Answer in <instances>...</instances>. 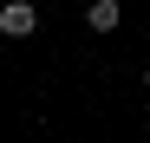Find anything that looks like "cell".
Instances as JSON below:
<instances>
[{
	"instance_id": "cell-1",
	"label": "cell",
	"mask_w": 150,
	"mask_h": 143,
	"mask_svg": "<svg viewBox=\"0 0 150 143\" xmlns=\"http://www.w3.org/2000/svg\"><path fill=\"white\" fill-rule=\"evenodd\" d=\"M0 33L7 39H33L39 33V7L33 0H7V7H0Z\"/></svg>"
},
{
	"instance_id": "cell-2",
	"label": "cell",
	"mask_w": 150,
	"mask_h": 143,
	"mask_svg": "<svg viewBox=\"0 0 150 143\" xmlns=\"http://www.w3.org/2000/svg\"><path fill=\"white\" fill-rule=\"evenodd\" d=\"M117 20H124L117 0H91V7H85V26H91V33H117Z\"/></svg>"
},
{
	"instance_id": "cell-3",
	"label": "cell",
	"mask_w": 150,
	"mask_h": 143,
	"mask_svg": "<svg viewBox=\"0 0 150 143\" xmlns=\"http://www.w3.org/2000/svg\"><path fill=\"white\" fill-rule=\"evenodd\" d=\"M144 91H150V65H144Z\"/></svg>"
},
{
	"instance_id": "cell-4",
	"label": "cell",
	"mask_w": 150,
	"mask_h": 143,
	"mask_svg": "<svg viewBox=\"0 0 150 143\" xmlns=\"http://www.w3.org/2000/svg\"><path fill=\"white\" fill-rule=\"evenodd\" d=\"M0 39H7V33H0Z\"/></svg>"
}]
</instances>
